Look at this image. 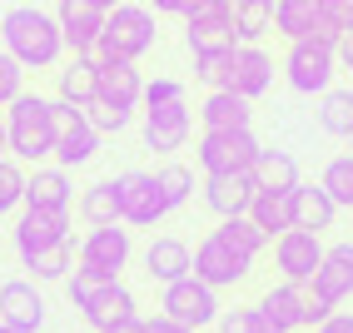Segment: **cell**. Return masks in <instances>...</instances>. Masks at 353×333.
<instances>
[{"label": "cell", "instance_id": "1", "mask_svg": "<svg viewBox=\"0 0 353 333\" xmlns=\"http://www.w3.org/2000/svg\"><path fill=\"white\" fill-rule=\"evenodd\" d=\"M0 45L20 70H55L65 55L60 20L40 6H10L0 15Z\"/></svg>", "mask_w": 353, "mask_h": 333}, {"label": "cell", "instance_id": "34", "mask_svg": "<svg viewBox=\"0 0 353 333\" xmlns=\"http://www.w3.org/2000/svg\"><path fill=\"white\" fill-rule=\"evenodd\" d=\"M323 194L334 199L339 209H353V154H334L323 164Z\"/></svg>", "mask_w": 353, "mask_h": 333}, {"label": "cell", "instance_id": "27", "mask_svg": "<svg viewBox=\"0 0 353 333\" xmlns=\"http://www.w3.org/2000/svg\"><path fill=\"white\" fill-rule=\"evenodd\" d=\"M55 100L75 105V110H90V105H95V60H90V55H75L65 70H55Z\"/></svg>", "mask_w": 353, "mask_h": 333}, {"label": "cell", "instance_id": "22", "mask_svg": "<svg viewBox=\"0 0 353 333\" xmlns=\"http://www.w3.org/2000/svg\"><path fill=\"white\" fill-rule=\"evenodd\" d=\"M199 194H204V209L214 219H239V214H249L259 184H254V174H209L199 184Z\"/></svg>", "mask_w": 353, "mask_h": 333}, {"label": "cell", "instance_id": "49", "mask_svg": "<svg viewBox=\"0 0 353 333\" xmlns=\"http://www.w3.org/2000/svg\"><path fill=\"white\" fill-rule=\"evenodd\" d=\"M110 333H145V319H130V323H120V328H110Z\"/></svg>", "mask_w": 353, "mask_h": 333}, {"label": "cell", "instance_id": "6", "mask_svg": "<svg viewBox=\"0 0 353 333\" xmlns=\"http://www.w3.org/2000/svg\"><path fill=\"white\" fill-rule=\"evenodd\" d=\"M50 120H55V164L60 170H80V164H90L100 154V130L90 125V114L75 110V105H65V100H50Z\"/></svg>", "mask_w": 353, "mask_h": 333}, {"label": "cell", "instance_id": "41", "mask_svg": "<svg viewBox=\"0 0 353 333\" xmlns=\"http://www.w3.org/2000/svg\"><path fill=\"white\" fill-rule=\"evenodd\" d=\"M20 94H26V70H20L6 50H0V110H10Z\"/></svg>", "mask_w": 353, "mask_h": 333}, {"label": "cell", "instance_id": "29", "mask_svg": "<svg viewBox=\"0 0 353 333\" xmlns=\"http://www.w3.org/2000/svg\"><path fill=\"white\" fill-rule=\"evenodd\" d=\"M254 184L259 189H279V194H289V189H299V159L289 150H259L254 159Z\"/></svg>", "mask_w": 353, "mask_h": 333}, {"label": "cell", "instance_id": "30", "mask_svg": "<svg viewBox=\"0 0 353 333\" xmlns=\"http://www.w3.org/2000/svg\"><path fill=\"white\" fill-rule=\"evenodd\" d=\"M75 264H80L75 244H55V249H40L30 259H20V269H26L35 283H65L70 274H75Z\"/></svg>", "mask_w": 353, "mask_h": 333}, {"label": "cell", "instance_id": "33", "mask_svg": "<svg viewBox=\"0 0 353 333\" xmlns=\"http://www.w3.org/2000/svg\"><path fill=\"white\" fill-rule=\"evenodd\" d=\"M80 219L90 229H110V224H120V199H114V179H100V184H90L85 194H80Z\"/></svg>", "mask_w": 353, "mask_h": 333}, {"label": "cell", "instance_id": "45", "mask_svg": "<svg viewBox=\"0 0 353 333\" xmlns=\"http://www.w3.org/2000/svg\"><path fill=\"white\" fill-rule=\"evenodd\" d=\"M314 333H353V314H343V308H339V314H328Z\"/></svg>", "mask_w": 353, "mask_h": 333}, {"label": "cell", "instance_id": "11", "mask_svg": "<svg viewBox=\"0 0 353 333\" xmlns=\"http://www.w3.org/2000/svg\"><path fill=\"white\" fill-rule=\"evenodd\" d=\"M70 209H20L15 214V229H10V244H15V259H30L40 249H55V244H70Z\"/></svg>", "mask_w": 353, "mask_h": 333}, {"label": "cell", "instance_id": "32", "mask_svg": "<svg viewBox=\"0 0 353 333\" xmlns=\"http://www.w3.org/2000/svg\"><path fill=\"white\" fill-rule=\"evenodd\" d=\"M319 130L334 139H353V90H328L319 94Z\"/></svg>", "mask_w": 353, "mask_h": 333}, {"label": "cell", "instance_id": "7", "mask_svg": "<svg viewBox=\"0 0 353 333\" xmlns=\"http://www.w3.org/2000/svg\"><path fill=\"white\" fill-rule=\"evenodd\" d=\"M339 75V50L323 40H294L284 55V80L294 94H328Z\"/></svg>", "mask_w": 353, "mask_h": 333}, {"label": "cell", "instance_id": "20", "mask_svg": "<svg viewBox=\"0 0 353 333\" xmlns=\"http://www.w3.org/2000/svg\"><path fill=\"white\" fill-rule=\"evenodd\" d=\"M259 314L269 319L274 333H303L309 328V289L279 279L274 289H264V299H259Z\"/></svg>", "mask_w": 353, "mask_h": 333}, {"label": "cell", "instance_id": "43", "mask_svg": "<svg viewBox=\"0 0 353 333\" xmlns=\"http://www.w3.org/2000/svg\"><path fill=\"white\" fill-rule=\"evenodd\" d=\"M323 15H328V26H334L339 35L353 30V0H323Z\"/></svg>", "mask_w": 353, "mask_h": 333}, {"label": "cell", "instance_id": "21", "mask_svg": "<svg viewBox=\"0 0 353 333\" xmlns=\"http://www.w3.org/2000/svg\"><path fill=\"white\" fill-rule=\"evenodd\" d=\"M190 274H194V249L184 239H174V234H154L150 249H145V279L170 289V283L190 279Z\"/></svg>", "mask_w": 353, "mask_h": 333}, {"label": "cell", "instance_id": "35", "mask_svg": "<svg viewBox=\"0 0 353 333\" xmlns=\"http://www.w3.org/2000/svg\"><path fill=\"white\" fill-rule=\"evenodd\" d=\"M214 234H224V239H229L234 249H244L249 259H259V254L269 249V234L259 229L249 214H239V219H219V229H214Z\"/></svg>", "mask_w": 353, "mask_h": 333}, {"label": "cell", "instance_id": "31", "mask_svg": "<svg viewBox=\"0 0 353 333\" xmlns=\"http://www.w3.org/2000/svg\"><path fill=\"white\" fill-rule=\"evenodd\" d=\"M274 30V0H239L234 6V40L239 45H259Z\"/></svg>", "mask_w": 353, "mask_h": 333}, {"label": "cell", "instance_id": "51", "mask_svg": "<svg viewBox=\"0 0 353 333\" xmlns=\"http://www.w3.org/2000/svg\"><path fill=\"white\" fill-rule=\"evenodd\" d=\"M0 333H15V328H10V323H0Z\"/></svg>", "mask_w": 353, "mask_h": 333}, {"label": "cell", "instance_id": "25", "mask_svg": "<svg viewBox=\"0 0 353 333\" xmlns=\"http://www.w3.org/2000/svg\"><path fill=\"white\" fill-rule=\"evenodd\" d=\"M134 308H139V303H134V294L125 289L120 279H114V283H110V289H105L95 303H90V308H80V319L90 323V333H110V328H120V323L139 319Z\"/></svg>", "mask_w": 353, "mask_h": 333}, {"label": "cell", "instance_id": "2", "mask_svg": "<svg viewBox=\"0 0 353 333\" xmlns=\"http://www.w3.org/2000/svg\"><path fill=\"white\" fill-rule=\"evenodd\" d=\"M139 105H145V150L174 154V150L190 145L194 120H190V100H184V85L179 80H170V75L150 80Z\"/></svg>", "mask_w": 353, "mask_h": 333}, {"label": "cell", "instance_id": "17", "mask_svg": "<svg viewBox=\"0 0 353 333\" xmlns=\"http://www.w3.org/2000/svg\"><path fill=\"white\" fill-rule=\"evenodd\" d=\"M105 6H95V0H60L55 6V20H60V35H65V50L75 55H90L105 35Z\"/></svg>", "mask_w": 353, "mask_h": 333}, {"label": "cell", "instance_id": "16", "mask_svg": "<svg viewBox=\"0 0 353 333\" xmlns=\"http://www.w3.org/2000/svg\"><path fill=\"white\" fill-rule=\"evenodd\" d=\"M224 90H234L239 100H264L274 90V55L259 50V45H234V60H229V80Z\"/></svg>", "mask_w": 353, "mask_h": 333}, {"label": "cell", "instance_id": "48", "mask_svg": "<svg viewBox=\"0 0 353 333\" xmlns=\"http://www.w3.org/2000/svg\"><path fill=\"white\" fill-rule=\"evenodd\" d=\"M0 159H10V130H6V114H0Z\"/></svg>", "mask_w": 353, "mask_h": 333}, {"label": "cell", "instance_id": "14", "mask_svg": "<svg viewBox=\"0 0 353 333\" xmlns=\"http://www.w3.org/2000/svg\"><path fill=\"white\" fill-rule=\"evenodd\" d=\"M274 30L284 35L289 45L294 40H323V45L339 50V40H343L334 26H328L323 0H274Z\"/></svg>", "mask_w": 353, "mask_h": 333}, {"label": "cell", "instance_id": "23", "mask_svg": "<svg viewBox=\"0 0 353 333\" xmlns=\"http://www.w3.org/2000/svg\"><path fill=\"white\" fill-rule=\"evenodd\" d=\"M26 204L30 209H70L75 204L70 170H60V164H35V170H26Z\"/></svg>", "mask_w": 353, "mask_h": 333}, {"label": "cell", "instance_id": "5", "mask_svg": "<svg viewBox=\"0 0 353 333\" xmlns=\"http://www.w3.org/2000/svg\"><path fill=\"white\" fill-rule=\"evenodd\" d=\"M254 264H259V259H249L244 249H234V244L224 239V234H214V229H209L204 239L194 244V279H199V283H209L214 294L249 283Z\"/></svg>", "mask_w": 353, "mask_h": 333}, {"label": "cell", "instance_id": "50", "mask_svg": "<svg viewBox=\"0 0 353 333\" xmlns=\"http://www.w3.org/2000/svg\"><path fill=\"white\" fill-rule=\"evenodd\" d=\"M95 6H105V10H114V6H125V0H95Z\"/></svg>", "mask_w": 353, "mask_h": 333}, {"label": "cell", "instance_id": "15", "mask_svg": "<svg viewBox=\"0 0 353 333\" xmlns=\"http://www.w3.org/2000/svg\"><path fill=\"white\" fill-rule=\"evenodd\" d=\"M145 100V80H139V65L130 60H105L95 65V105H110L120 114H134Z\"/></svg>", "mask_w": 353, "mask_h": 333}, {"label": "cell", "instance_id": "19", "mask_svg": "<svg viewBox=\"0 0 353 333\" xmlns=\"http://www.w3.org/2000/svg\"><path fill=\"white\" fill-rule=\"evenodd\" d=\"M309 289L328 308H343L353 299V239H339V244L323 249V264H319V274H314Z\"/></svg>", "mask_w": 353, "mask_h": 333}, {"label": "cell", "instance_id": "8", "mask_svg": "<svg viewBox=\"0 0 353 333\" xmlns=\"http://www.w3.org/2000/svg\"><path fill=\"white\" fill-rule=\"evenodd\" d=\"M159 314L174 319V323H184V328H194V333H204V328L219 323L224 303H219V294L209 289V283H199V279L190 274V279L170 283V289H159Z\"/></svg>", "mask_w": 353, "mask_h": 333}, {"label": "cell", "instance_id": "44", "mask_svg": "<svg viewBox=\"0 0 353 333\" xmlns=\"http://www.w3.org/2000/svg\"><path fill=\"white\" fill-rule=\"evenodd\" d=\"M194 6H199V0H150V10H154V15H179V20L190 15Z\"/></svg>", "mask_w": 353, "mask_h": 333}, {"label": "cell", "instance_id": "10", "mask_svg": "<svg viewBox=\"0 0 353 333\" xmlns=\"http://www.w3.org/2000/svg\"><path fill=\"white\" fill-rule=\"evenodd\" d=\"M259 150L264 145L254 139V130H224V134H199L194 159H199L204 179L209 174H254Z\"/></svg>", "mask_w": 353, "mask_h": 333}, {"label": "cell", "instance_id": "38", "mask_svg": "<svg viewBox=\"0 0 353 333\" xmlns=\"http://www.w3.org/2000/svg\"><path fill=\"white\" fill-rule=\"evenodd\" d=\"M114 279H105V274H95V269H80L75 264V274L65 279V294H70V308H90L105 289H110Z\"/></svg>", "mask_w": 353, "mask_h": 333}, {"label": "cell", "instance_id": "24", "mask_svg": "<svg viewBox=\"0 0 353 333\" xmlns=\"http://www.w3.org/2000/svg\"><path fill=\"white\" fill-rule=\"evenodd\" d=\"M249 120H254V105L239 100L234 90H209V94H204V105H199V125H204V134L249 130Z\"/></svg>", "mask_w": 353, "mask_h": 333}, {"label": "cell", "instance_id": "47", "mask_svg": "<svg viewBox=\"0 0 353 333\" xmlns=\"http://www.w3.org/2000/svg\"><path fill=\"white\" fill-rule=\"evenodd\" d=\"M339 65H343V70H353V30L339 40Z\"/></svg>", "mask_w": 353, "mask_h": 333}, {"label": "cell", "instance_id": "28", "mask_svg": "<svg viewBox=\"0 0 353 333\" xmlns=\"http://www.w3.org/2000/svg\"><path fill=\"white\" fill-rule=\"evenodd\" d=\"M249 219L269 234V244L279 239V234H289L294 229V189L289 194H279V189H259L254 204H249Z\"/></svg>", "mask_w": 353, "mask_h": 333}, {"label": "cell", "instance_id": "46", "mask_svg": "<svg viewBox=\"0 0 353 333\" xmlns=\"http://www.w3.org/2000/svg\"><path fill=\"white\" fill-rule=\"evenodd\" d=\"M145 333H194V328H184V323H174V319L154 314V319H145Z\"/></svg>", "mask_w": 353, "mask_h": 333}, {"label": "cell", "instance_id": "12", "mask_svg": "<svg viewBox=\"0 0 353 333\" xmlns=\"http://www.w3.org/2000/svg\"><path fill=\"white\" fill-rule=\"evenodd\" d=\"M269 249H274V269H279V279H284V283H303V289H309L314 274H319V264H323V249H328V244H323V234L289 229V234H279Z\"/></svg>", "mask_w": 353, "mask_h": 333}, {"label": "cell", "instance_id": "26", "mask_svg": "<svg viewBox=\"0 0 353 333\" xmlns=\"http://www.w3.org/2000/svg\"><path fill=\"white\" fill-rule=\"evenodd\" d=\"M334 219H339V204L323 194V184H299L294 189V229L323 234V229H334Z\"/></svg>", "mask_w": 353, "mask_h": 333}, {"label": "cell", "instance_id": "9", "mask_svg": "<svg viewBox=\"0 0 353 333\" xmlns=\"http://www.w3.org/2000/svg\"><path fill=\"white\" fill-rule=\"evenodd\" d=\"M114 199H120V224L125 229H154L170 204H164V189L150 170H125L114 174Z\"/></svg>", "mask_w": 353, "mask_h": 333}, {"label": "cell", "instance_id": "18", "mask_svg": "<svg viewBox=\"0 0 353 333\" xmlns=\"http://www.w3.org/2000/svg\"><path fill=\"white\" fill-rule=\"evenodd\" d=\"M0 323L15 333H40L45 328V294L35 279H6L0 283Z\"/></svg>", "mask_w": 353, "mask_h": 333}, {"label": "cell", "instance_id": "40", "mask_svg": "<svg viewBox=\"0 0 353 333\" xmlns=\"http://www.w3.org/2000/svg\"><path fill=\"white\" fill-rule=\"evenodd\" d=\"M214 333H274V328H269L264 314H259V303H249V308H224Z\"/></svg>", "mask_w": 353, "mask_h": 333}, {"label": "cell", "instance_id": "39", "mask_svg": "<svg viewBox=\"0 0 353 333\" xmlns=\"http://www.w3.org/2000/svg\"><path fill=\"white\" fill-rule=\"evenodd\" d=\"M229 60H234V50H199V55H194V80H199L204 90H224Z\"/></svg>", "mask_w": 353, "mask_h": 333}, {"label": "cell", "instance_id": "42", "mask_svg": "<svg viewBox=\"0 0 353 333\" xmlns=\"http://www.w3.org/2000/svg\"><path fill=\"white\" fill-rule=\"evenodd\" d=\"M85 114H90V125H95L100 134H120V130L130 125V114H120V110H110V105H90Z\"/></svg>", "mask_w": 353, "mask_h": 333}, {"label": "cell", "instance_id": "3", "mask_svg": "<svg viewBox=\"0 0 353 333\" xmlns=\"http://www.w3.org/2000/svg\"><path fill=\"white\" fill-rule=\"evenodd\" d=\"M154 40H159L154 10L125 0V6H114V10L105 15V35H100L95 50H90V60H95V65H105V60H130V65H139V60L154 50Z\"/></svg>", "mask_w": 353, "mask_h": 333}, {"label": "cell", "instance_id": "36", "mask_svg": "<svg viewBox=\"0 0 353 333\" xmlns=\"http://www.w3.org/2000/svg\"><path fill=\"white\" fill-rule=\"evenodd\" d=\"M26 209V164L15 159H0V219Z\"/></svg>", "mask_w": 353, "mask_h": 333}, {"label": "cell", "instance_id": "37", "mask_svg": "<svg viewBox=\"0 0 353 333\" xmlns=\"http://www.w3.org/2000/svg\"><path fill=\"white\" fill-rule=\"evenodd\" d=\"M154 179H159V189H164L170 214L194 199V170H184V164H164V170H154Z\"/></svg>", "mask_w": 353, "mask_h": 333}, {"label": "cell", "instance_id": "13", "mask_svg": "<svg viewBox=\"0 0 353 333\" xmlns=\"http://www.w3.org/2000/svg\"><path fill=\"white\" fill-rule=\"evenodd\" d=\"M75 254H80V269H95V274H105V279H120V274L130 269V259H134V239H130L125 224L90 229Z\"/></svg>", "mask_w": 353, "mask_h": 333}, {"label": "cell", "instance_id": "4", "mask_svg": "<svg viewBox=\"0 0 353 333\" xmlns=\"http://www.w3.org/2000/svg\"><path fill=\"white\" fill-rule=\"evenodd\" d=\"M6 130H10V159L35 170L55 154V120H50V100L45 94H20L6 110Z\"/></svg>", "mask_w": 353, "mask_h": 333}]
</instances>
